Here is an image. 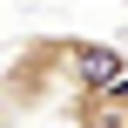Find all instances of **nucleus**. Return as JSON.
<instances>
[{
  "instance_id": "f03ea898",
  "label": "nucleus",
  "mask_w": 128,
  "mask_h": 128,
  "mask_svg": "<svg viewBox=\"0 0 128 128\" xmlns=\"http://www.w3.org/2000/svg\"><path fill=\"white\" fill-rule=\"evenodd\" d=\"M128 81V54L115 40H94V34H68V94H88V88H115Z\"/></svg>"
},
{
  "instance_id": "f257e3e1",
  "label": "nucleus",
  "mask_w": 128,
  "mask_h": 128,
  "mask_svg": "<svg viewBox=\"0 0 128 128\" xmlns=\"http://www.w3.org/2000/svg\"><path fill=\"white\" fill-rule=\"evenodd\" d=\"M61 94H68V34H27V40L7 54V68H0V101H7V115L27 122V115H40V108H54Z\"/></svg>"
},
{
  "instance_id": "20e7f679",
  "label": "nucleus",
  "mask_w": 128,
  "mask_h": 128,
  "mask_svg": "<svg viewBox=\"0 0 128 128\" xmlns=\"http://www.w3.org/2000/svg\"><path fill=\"white\" fill-rule=\"evenodd\" d=\"M0 128H14V115H7V101H0Z\"/></svg>"
},
{
  "instance_id": "7ed1b4c3",
  "label": "nucleus",
  "mask_w": 128,
  "mask_h": 128,
  "mask_svg": "<svg viewBox=\"0 0 128 128\" xmlns=\"http://www.w3.org/2000/svg\"><path fill=\"white\" fill-rule=\"evenodd\" d=\"M68 128H128V81L115 88H88V94H61Z\"/></svg>"
}]
</instances>
